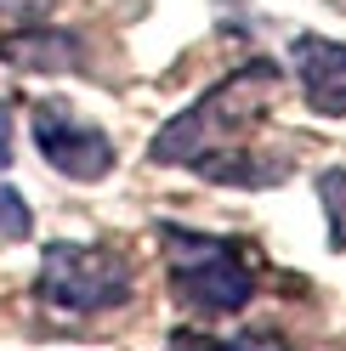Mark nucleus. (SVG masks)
<instances>
[{"label":"nucleus","mask_w":346,"mask_h":351,"mask_svg":"<svg viewBox=\"0 0 346 351\" xmlns=\"http://www.w3.org/2000/svg\"><path fill=\"white\" fill-rule=\"evenodd\" d=\"M273 85H278V62H267V57L233 69L222 85H210V91L193 97L176 119L159 125V136L148 142V159H154V165H187L193 170L199 159H210V153L239 147L244 130L262 119Z\"/></svg>","instance_id":"f257e3e1"},{"label":"nucleus","mask_w":346,"mask_h":351,"mask_svg":"<svg viewBox=\"0 0 346 351\" xmlns=\"http://www.w3.org/2000/svg\"><path fill=\"white\" fill-rule=\"evenodd\" d=\"M165 255H170V295L187 312L233 317L255 300V272L227 238L199 227H165Z\"/></svg>","instance_id":"f03ea898"},{"label":"nucleus","mask_w":346,"mask_h":351,"mask_svg":"<svg viewBox=\"0 0 346 351\" xmlns=\"http://www.w3.org/2000/svg\"><path fill=\"white\" fill-rule=\"evenodd\" d=\"M34 289L46 306H57L69 317L119 312L131 300V261L114 244H46Z\"/></svg>","instance_id":"7ed1b4c3"},{"label":"nucleus","mask_w":346,"mask_h":351,"mask_svg":"<svg viewBox=\"0 0 346 351\" xmlns=\"http://www.w3.org/2000/svg\"><path fill=\"white\" fill-rule=\"evenodd\" d=\"M29 136L40 147V159H46L57 176H69V182H102L108 170H114V142H108V130L80 119V108H69L62 97H40L29 108Z\"/></svg>","instance_id":"20e7f679"},{"label":"nucleus","mask_w":346,"mask_h":351,"mask_svg":"<svg viewBox=\"0 0 346 351\" xmlns=\"http://www.w3.org/2000/svg\"><path fill=\"white\" fill-rule=\"evenodd\" d=\"M290 62H295V80H301V102L318 119H346V40L295 34Z\"/></svg>","instance_id":"39448f33"},{"label":"nucleus","mask_w":346,"mask_h":351,"mask_svg":"<svg viewBox=\"0 0 346 351\" xmlns=\"http://www.w3.org/2000/svg\"><path fill=\"white\" fill-rule=\"evenodd\" d=\"M0 62L34 69V74H69V69H80V34H69V29H17V34H0Z\"/></svg>","instance_id":"423d86ee"},{"label":"nucleus","mask_w":346,"mask_h":351,"mask_svg":"<svg viewBox=\"0 0 346 351\" xmlns=\"http://www.w3.org/2000/svg\"><path fill=\"white\" fill-rule=\"evenodd\" d=\"M318 199H323V210H330V244L346 250V165L318 176Z\"/></svg>","instance_id":"0eeeda50"},{"label":"nucleus","mask_w":346,"mask_h":351,"mask_svg":"<svg viewBox=\"0 0 346 351\" xmlns=\"http://www.w3.org/2000/svg\"><path fill=\"white\" fill-rule=\"evenodd\" d=\"M34 232V210H29V199L17 193L12 182H0V238H29Z\"/></svg>","instance_id":"6e6552de"},{"label":"nucleus","mask_w":346,"mask_h":351,"mask_svg":"<svg viewBox=\"0 0 346 351\" xmlns=\"http://www.w3.org/2000/svg\"><path fill=\"white\" fill-rule=\"evenodd\" d=\"M216 351H290L278 328H239L233 340H216Z\"/></svg>","instance_id":"1a4fd4ad"},{"label":"nucleus","mask_w":346,"mask_h":351,"mask_svg":"<svg viewBox=\"0 0 346 351\" xmlns=\"http://www.w3.org/2000/svg\"><path fill=\"white\" fill-rule=\"evenodd\" d=\"M12 165V108L0 102V170Z\"/></svg>","instance_id":"9d476101"}]
</instances>
